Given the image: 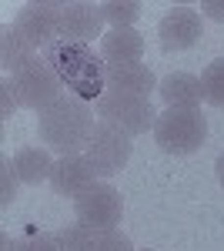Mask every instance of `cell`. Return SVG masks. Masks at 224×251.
<instances>
[{
  "label": "cell",
  "mask_w": 224,
  "mask_h": 251,
  "mask_svg": "<svg viewBox=\"0 0 224 251\" xmlns=\"http://www.w3.org/2000/svg\"><path fill=\"white\" fill-rule=\"evenodd\" d=\"M54 238H57V248L60 251H94V238H97V231L84 228V225L77 221V225L57 228Z\"/></svg>",
  "instance_id": "cell-17"
},
{
  "label": "cell",
  "mask_w": 224,
  "mask_h": 251,
  "mask_svg": "<svg viewBox=\"0 0 224 251\" xmlns=\"http://www.w3.org/2000/svg\"><path fill=\"white\" fill-rule=\"evenodd\" d=\"M17 171H14V157H3L0 161V204L10 208V201L17 198Z\"/></svg>",
  "instance_id": "cell-20"
},
{
  "label": "cell",
  "mask_w": 224,
  "mask_h": 251,
  "mask_svg": "<svg viewBox=\"0 0 224 251\" xmlns=\"http://www.w3.org/2000/svg\"><path fill=\"white\" fill-rule=\"evenodd\" d=\"M100 77L107 84V91H121V94H137L150 97V91H157V77L148 64H107L100 71Z\"/></svg>",
  "instance_id": "cell-11"
},
{
  "label": "cell",
  "mask_w": 224,
  "mask_h": 251,
  "mask_svg": "<svg viewBox=\"0 0 224 251\" xmlns=\"http://www.w3.org/2000/svg\"><path fill=\"white\" fill-rule=\"evenodd\" d=\"M157 37H161V50L174 54V50H187L201 40V14L191 7H171L157 24Z\"/></svg>",
  "instance_id": "cell-8"
},
{
  "label": "cell",
  "mask_w": 224,
  "mask_h": 251,
  "mask_svg": "<svg viewBox=\"0 0 224 251\" xmlns=\"http://www.w3.org/2000/svg\"><path fill=\"white\" fill-rule=\"evenodd\" d=\"M77 221L91 231H114L121 225V214H124V201H121V191L114 184H94L91 191H84L74 201Z\"/></svg>",
  "instance_id": "cell-6"
},
{
  "label": "cell",
  "mask_w": 224,
  "mask_h": 251,
  "mask_svg": "<svg viewBox=\"0 0 224 251\" xmlns=\"http://www.w3.org/2000/svg\"><path fill=\"white\" fill-rule=\"evenodd\" d=\"M14 91H17L20 107H30V111H44L50 107L57 97H64V77L50 67L47 57L30 60L24 71L14 74Z\"/></svg>",
  "instance_id": "cell-4"
},
{
  "label": "cell",
  "mask_w": 224,
  "mask_h": 251,
  "mask_svg": "<svg viewBox=\"0 0 224 251\" xmlns=\"http://www.w3.org/2000/svg\"><path fill=\"white\" fill-rule=\"evenodd\" d=\"M100 27H104L100 7L84 3V0L64 3V10H60V40H67V44H91L94 37H104Z\"/></svg>",
  "instance_id": "cell-10"
},
{
  "label": "cell",
  "mask_w": 224,
  "mask_h": 251,
  "mask_svg": "<svg viewBox=\"0 0 224 251\" xmlns=\"http://www.w3.org/2000/svg\"><path fill=\"white\" fill-rule=\"evenodd\" d=\"M94 111L104 124L121 127L124 134H148L157 124V111L150 104V97H137V94H121V91H100L94 100Z\"/></svg>",
  "instance_id": "cell-3"
},
{
  "label": "cell",
  "mask_w": 224,
  "mask_h": 251,
  "mask_svg": "<svg viewBox=\"0 0 224 251\" xmlns=\"http://www.w3.org/2000/svg\"><path fill=\"white\" fill-rule=\"evenodd\" d=\"M201 14H207L211 20L224 24V0H204V3H201Z\"/></svg>",
  "instance_id": "cell-23"
},
{
  "label": "cell",
  "mask_w": 224,
  "mask_h": 251,
  "mask_svg": "<svg viewBox=\"0 0 224 251\" xmlns=\"http://www.w3.org/2000/svg\"><path fill=\"white\" fill-rule=\"evenodd\" d=\"M60 10L64 3H24L17 14V30L34 47H54L60 37Z\"/></svg>",
  "instance_id": "cell-7"
},
{
  "label": "cell",
  "mask_w": 224,
  "mask_h": 251,
  "mask_svg": "<svg viewBox=\"0 0 224 251\" xmlns=\"http://www.w3.org/2000/svg\"><path fill=\"white\" fill-rule=\"evenodd\" d=\"M131 151H134L131 134H124V131L114 127V124L97 121L91 141H87V148H84V157L94 164V171L100 174V177H114V174H121L127 168Z\"/></svg>",
  "instance_id": "cell-5"
},
{
  "label": "cell",
  "mask_w": 224,
  "mask_h": 251,
  "mask_svg": "<svg viewBox=\"0 0 224 251\" xmlns=\"http://www.w3.org/2000/svg\"><path fill=\"white\" fill-rule=\"evenodd\" d=\"M30 60H37V47L17 30V24L3 27V37H0V67L7 74H17Z\"/></svg>",
  "instance_id": "cell-14"
},
{
  "label": "cell",
  "mask_w": 224,
  "mask_h": 251,
  "mask_svg": "<svg viewBox=\"0 0 224 251\" xmlns=\"http://www.w3.org/2000/svg\"><path fill=\"white\" fill-rule=\"evenodd\" d=\"M97 7H100V17L107 24H114V30L131 27L134 20L141 17V10H144L141 0H107V3H97Z\"/></svg>",
  "instance_id": "cell-16"
},
{
  "label": "cell",
  "mask_w": 224,
  "mask_h": 251,
  "mask_svg": "<svg viewBox=\"0 0 224 251\" xmlns=\"http://www.w3.org/2000/svg\"><path fill=\"white\" fill-rule=\"evenodd\" d=\"M10 251H60L57 248V238L54 234H44V231H24L14 238V245H10Z\"/></svg>",
  "instance_id": "cell-19"
},
{
  "label": "cell",
  "mask_w": 224,
  "mask_h": 251,
  "mask_svg": "<svg viewBox=\"0 0 224 251\" xmlns=\"http://www.w3.org/2000/svg\"><path fill=\"white\" fill-rule=\"evenodd\" d=\"M157 94L164 97L168 107H201L204 84H201V77H194V74L177 71V74H168V77L157 84Z\"/></svg>",
  "instance_id": "cell-12"
},
{
  "label": "cell",
  "mask_w": 224,
  "mask_h": 251,
  "mask_svg": "<svg viewBox=\"0 0 224 251\" xmlns=\"http://www.w3.org/2000/svg\"><path fill=\"white\" fill-rule=\"evenodd\" d=\"M94 251H134V245H131L127 234H121L117 228H114V231H97Z\"/></svg>",
  "instance_id": "cell-21"
},
{
  "label": "cell",
  "mask_w": 224,
  "mask_h": 251,
  "mask_svg": "<svg viewBox=\"0 0 224 251\" xmlns=\"http://www.w3.org/2000/svg\"><path fill=\"white\" fill-rule=\"evenodd\" d=\"M17 107H20V100H17V91H14V77H7L0 84V117L7 121Z\"/></svg>",
  "instance_id": "cell-22"
},
{
  "label": "cell",
  "mask_w": 224,
  "mask_h": 251,
  "mask_svg": "<svg viewBox=\"0 0 224 251\" xmlns=\"http://www.w3.org/2000/svg\"><path fill=\"white\" fill-rule=\"evenodd\" d=\"M54 157L44 148H20L14 154V171H17L20 184H40V181H50V171H54Z\"/></svg>",
  "instance_id": "cell-15"
},
{
  "label": "cell",
  "mask_w": 224,
  "mask_h": 251,
  "mask_svg": "<svg viewBox=\"0 0 224 251\" xmlns=\"http://www.w3.org/2000/svg\"><path fill=\"white\" fill-rule=\"evenodd\" d=\"M144 54V37L134 27H121V30H107L100 37V57L107 64H137Z\"/></svg>",
  "instance_id": "cell-13"
},
{
  "label": "cell",
  "mask_w": 224,
  "mask_h": 251,
  "mask_svg": "<svg viewBox=\"0 0 224 251\" xmlns=\"http://www.w3.org/2000/svg\"><path fill=\"white\" fill-rule=\"evenodd\" d=\"M214 171H218V181H221V188H224V154L218 157V164H214Z\"/></svg>",
  "instance_id": "cell-24"
},
{
  "label": "cell",
  "mask_w": 224,
  "mask_h": 251,
  "mask_svg": "<svg viewBox=\"0 0 224 251\" xmlns=\"http://www.w3.org/2000/svg\"><path fill=\"white\" fill-rule=\"evenodd\" d=\"M94 114L97 111L80 94H64V97H57L50 107L40 111L37 134L50 151H57L60 157H71L87 148L94 127H97Z\"/></svg>",
  "instance_id": "cell-1"
},
{
  "label": "cell",
  "mask_w": 224,
  "mask_h": 251,
  "mask_svg": "<svg viewBox=\"0 0 224 251\" xmlns=\"http://www.w3.org/2000/svg\"><path fill=\"white\" fill-rule=\"evenodd\" d=\"M201 84H204V100L211 107H224V57L211 60L201 74Z\"/></svg>",
  "instance_id": "cell-18"
},
{
  "label": "cell",
  "mask_w": 224,
  "mask_h": 251,
  "mask_svg": "<svg viewBox=\"0 0 224 251\" xmlns=\"http://www.w3.org/2000/svg\"><path fill=\"white\" fill-rule=\"evenodd\" d=\"M154 141L164 154H194L207 141V117L198 107H168L157 114Z\"/></svg>",
  "instance_id": "cell-2"
},
{
  "label": "cell",
  "mask_w": 224,
  "mask_h": 251,
  "mask_svg": "<svg viewBox=\"0 0 224 251\" xmlns=\"http://www.w3.org/2000/svg\"><path fill=\"white\" fill-rule=\"evenodd\" d=\"M97 177L100 174L94 171V164L87 161L84 154H71V157H60L54 164V171H50V188L57 194H64V198H80L84 191H91L94 184H97Z\"/></svg>",
  "instance_id": "cell-9"
}]
</instances>
